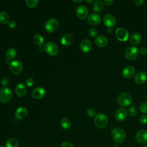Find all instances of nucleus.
<instances>
[{
  "label": "nucleus",
  "mask_w": 147,
  "mask_h": 147,
  "mask_svg": "<svg viewBox=\"0 0 147 147\" xmlns=\"http://www.w3.org/2000/svg\"><path fill=\"white\" fill-rule=\"evenodd\" d=\"M60 147H75L72 144L69 142H64L61 144Z\"/></svg>",
  "instance_id": "37"
},
{
  "label": "nucleus",
  "mask_w": 147,
  "mask_h": 147,
  "mask_svg": "<svg viewBox=\"0 0 147 147\" xmlns=\"http://www.w3.org/2000/svg\"><path fill=\"white\" fill-rule=\"evenodd\" d=\"M0 147H4V146H0Z\"/></svg>",
  "instance_id": "47"
},
{
  "label": "nucleus",
  "mask_w": 147,
  "mask_h": 147,
  "mask_svg": "<svg viewBox=\"0 0 147 147\" xmlns=\"http://www.w3.org/2000/svg\"><path fill=\"white\" fill-rule=\"evenodd\" d=\"M45 51L51 56H55L59 52V48L57 45L53 42H48L44 45Z\"/></svg>",
  "instance_id": "7"
},
{
  "label": "nucleus",
  "mask_w": 147,
  "mask_h": 147,
  "mask_svg": "<svg viewBox=\"0 0 147 147\" xmlns=\"http://www.w3.org/2000/svg\"><path fill=\"white\" fill-rule=\"evenodd\" d=\"M80 49L85 53L91 51L92 48V43L88 39H84L83 40L80 44Z\"/></svg>",
  "instance_id": "18"
},
{
  "label": "nucleus",
  "mask_w": 147,
  "mask_h": 147,
  "mask_svg": "<svg viewBox=\"0 0 147 147\" xmlns=\"http://www.w3.org/2000/svg\"><path fill=\"white\" fill-rule=\"evenodd\" d=\"M19 145L18 141L15 138H10L6 142V147H18Z\"/></svg>",
  "instance_id": "26"
},
{
  "label": "nucleus",
  "mask_w": 147,
  "mask_h": 147,
  "mask_svg": "<svg viewBox=\"0 0 147 147\" xmlns=\"http://www.w3.org/2000/svg\"><path fill=\"white\" fill-rule=\"evenodd\" d=\"M86 2H88V3H92L94 2V0H90V1L89 0H86Z\"/></svg>",
  "instance_id": "43"
},
{
  "label": "nucleus",
  "mask_w": 147,
  "mask_h": 147,
  "mask_svg": "<svg viewBox=\"0 0 147 147\" xmlns=\"http://www.w3.org/2000/svg\"><path fill=\"white\" fill-rule=\"evenodd\" d=\"M103 7H104L103 2L102 1L98 0L94 2L92 6V9H93V10L95 11L100 12L103 10Z\"/></svg>",
  "instance_id": "24"
},
{
  "label": "nucleus",
  "mask_w": 147,
  "mask_h": 147,
  "mask_svg": "<svg viewBox=\"0 0 147 147\" xmlns=\"http://www.w3.org/2000/svg\"><path fill=\"white\" fill-rule=\"evenodd\" d=\"M26 87L23 83L18 84L15 88V92L16 95L19 97H23L26 94Z\"/></svg>",
  "instance_id": "16"
},
{
  "label": "nucleus",
  "mask_w": 147,
  "mask_h": 147,
  "mask_svg": "<svg viewBox=\"0 0 147 147\" xmlns=\"http://www.w3.org/2000/svg\"><path fill=\"white\" fill-rule=\"evenodd\" d=\"M86 114L90 117H94L96 116V111L94 109H92V108H90L87 109L86 111Z\"/></svg>",
  "instance_id": "33"
},
{
  "label": "nucleus",
  "mask_w": 147,
  "mask_h": 147,
  "mask_svg": "<svg viewBox=\"0 0 147 147\" xmlns=\"http://www.w3.org/2000/svg\"><path fill=\"white\" fill-rule=\"evenodd\" d=\"M9 16L7 13L5 11L0 12V22L2 24H6L8 23Z\"/></svg>",
  "instance_id": "28"
},
{
  "label": "nucleus",
  "mask_w": 147,
  "mask_h": 147,
  "mask_svg": "<svg viewBox=\"0 0 147 147\" xmlns=\"http://www.w3.org/2000/svg\"><path fill=\"white\" fill-rule=\"evenodd\" d=\"M17 51L16 49L13 48H9L7 52H6V57L9 60H12L14 59L16 56H17Z\"/></svg>",
  "instance_id": "27"
},
{
  "label": "nucleus",
  "mask_w": 147,
  "mask_h": 147,
  "mask_svg": "<svg viewBox=\"0 0 147 147\" xmlns=\"http://www.w3.org/2000/svg\"><path fill=\"white\" fill-rule=\"evenodd\" d=\"M115 36L118 40L121 41H125L128 39L129 33L126 29L119 28L115 30Z\"/></svg>",
  "instance_id": "10"
},
{
  "label": "nucleus",
  "mask_w": 147,
  "mask_h": 147,
  "mask_svg": "<svg viewBox=\"0 0 147 147\" xmlns=\"http://www.w3.org/2000/svg\"><path fill=\"white\" fill-rule=\"evenodd\" d=\"M88 34H90V36H91L92 37H96L97 36V34H98L97 30L94 28H91L88 30Z\"/></svg>",
  "instance_id": "34"
},
{
  "label": "nucleus",
  "mask_w": 147,
  "mask_h": 147,
  "mask_svg": "<svg viewBox=\"0 0 147 147\" xmlns=\"http://www.w3.org/2000/svg\"><path fill=\"white\" fill-rule=\"evenodd\" d=\"M127 115V111L123 108H119L115 113V119L118 121H124Z\"/></svg>",
  "instance_id": "14"
},
{
  "label": "nucleus",
  "mask_w": 147,
  "mask_h": 147,
  "mask_svg": "<svg viewBox=\"0 0 147 147\" xmlns=\"http://www.w3.org/2000/svg\"><path fill=\"white\" fill-rule=\"evenodd\" d=\"M103 2L105 4L109 6V5H111L113 3V0H104Z\"/></svg>",
  "instance_id": "42"
},
{
  "label": "nucleus",
  "mask_w": 147,
  "mask_h": 147,
  "mask_svg": "<svg viewBox=\"0 0 147 147\" xmlns=\"http://www.w3.org/2000/svg\"><path fill=\"white\" fill-rule=\"evenodd\" d=\"M108 123V118L103 113H98L96 115L94 119L95 125L99 129L104 128Z\"/></svg>",
  "instance_id": "3"
},
{
  "label": "nucleus",
  "mask_w": 147,
  "mask_h": 147,
  "mask_svg": "<svg viewBox=\"0 0 147 147\" xmlns=\"http://www.w3.org/2000/svg\"><path fill=\"white\" fill-rule=\"evenodd\" d=\"M12 97L11 91L7 87L0 89V102L5 103L9 102Z\"/></svg>",
  "instance_id": "6"
},
{
  "label": "nucleus",
  "mask_w": 147,
  "mask_h": 147,
  "mask_svg": "<svg viewBox=\"0 0 147 147\" xmlns=\"http://www.w3.org/2000/svg\"><path fill=\"white\" fill-rule=\"evenodd\" d=\"M60 125L63 129L68 130L71 127V122L68 118H63L60 121Z\"/></svg>",
  "instance_id": "25"
},
{
  "label": "nucleus",
  "mask_w": 147,
  "mask_h": 147,
  "mask_svg": "<svg viewBox=\"0 0 147 147\" xmlns=\"http://www.w3.org/2000/svg\"><path fill=\"white\" fill-rule=\"evenodd\" d=\"M8 25H9V26L10 28L13 29V28H14L16 26L17 24H16V22L15 21L12 20V21H9V22H8Z\"/></svg>",
  "instance_id": "38"
},
{
  "label": "nucleus",
  "mask_w": 147,
  "mask_h": 147,
  "mask_svg": "<svg viewBox=\"0 0 147 147\" xmlns=\"http://www.w3.org/2000/svg\"><path fill=\"white\" fill-rule=\"evenodd\" d=\"M103 22L108 28H112L115 25L116 20L113 14H107L104 16Z\"/></svg>",
  "instance_id": "11"
},
{
  "label": "nucleus",
  "mask_w": 147,
  "mask_h": 147,
  "mask_svg": "<svg viewBox=\"0 0 147 147\" xmlns=\"http://www.w3.org/2000/svg\"><path fill=\"white\" fill-rule=\"evenodd\" d=\"M33 41L37 45H42L44 44V38L41 34H37L34 36Z\"/></svg>",
  "instance_id": "29"
},
{
  "label": "nucleus",
  "mask_w": 147,
  "mask_h": 147,
  "mask_svg": "<svg viewBox=\"0 0 147 147\" xmlns=\"http://www.w3.org/2000/svg\"><path fill=\"white\" fill-rule=\"evenodd\" d=\"M137 108L134 105H131L128 107L127 113L131 117H134L137 114Z\"/></svg>",
  "instance_id": "30"
},
{
  "label": "nucleus",
  "mask_w": 147,
  "mask_h": 147,
  "mask_svg": "<svg viewBox=\"0 0 147 147\" xmlns=\"http://www.w3.org/2000/svg\"><path fill=\"white\" fill-rule=\"evenodd\" d=\"M117 102L121 106H127L132 102V97L128 92H123L118 96Z\"/></svg>",
  "instance_id": "2"
},
{
  "label": "nucleus",
  "mask_w": 147,
  "mask_h": 147,
  "mask_svg": "<svg viewBox=\"0 0 147 147\" xmlns=\"http://www.w3.org/2000/svg\"><path fill=\"white\" fill-rule=\"evenodd\" d=\"M140 110L142 113H147V101L141 103L140 106Z\"/></svg>",
  "instance_id": "32"
},
{
  "label": "nucleus",
  "mask_w": 147,
  "mask_h": 147,
  "mask_svg": "<svg viewBox=\"0 0 147 147\" xmlns=\"http://www.w3.org/2000/svg\"><path fill=\"white\" fill-rule=\"evenodd\" d=\"M88 13V10L85 6L80 5L76 9V16L78 17V18L82 20L85 19L87 17Z\"/></svg>",
  "instance_id": "12"
},
{
  "label": "nucleus",
  "mask_w": 147,
  "mask_h": 147,
  "mask_svg": "<svg viewBox=\"0 0 147 147\" xmlns=\"http://www.w3.org/2000/svg\"><path fill=\"white\" fill-rule=\"evenodd\" d=\"M82 0H79V1H75V0H74V2H82Z\"/></svg>",
  "instance_id": "45"
},
{
  "label": "nucleus",
  "mask_w": 147,
  "mask_h": 147,
  "mask_svg": "<svg viewBox=\"0 0 147 147\" xmlns=\"http://www.w3.org/2000/svg\"><path fill=\"white\" fill-rule=\"evenodd\" d=\"M139 53V50L133 46L129 47L126 48L125 51V57L129 60H135Z\"/></svg>",
  "instance_id": "4"
},
{
  "label": "nucleus",
  "mask_w": 147,
  "mask_h": 147,
  "mask_svg": "<svg viewBox=\"0 0 147 147\" xmlns=\"http://www.w3.org/2000/svg\"><path fill=\"white\" fill-rule=\"evenodd\" d=\"M139 121L142 125L147 123V116L144 114L141 115L139 117Z\"/></svg>",
  "instance_id": "35"
},
{
  "label": "nucleus",
  "mask_w": 147,
  "mask_h": 147,
  "mask_svg": "<svg viewBox=\"0 0 147 147\" xmlns=\"http://www.w3.org/2000/svg\"><path fill=\"white\" fill-rule=\"evenodd\" d=\"M142 147H147V145H144Z\"/></svg>",
  "instance_id": "46"
},
{
  "label": "nucleus",
  "mask_w": 147,
  "mask_h": 147,
  "mask_svg": "<svg viewBox=\"0 0 147 147\" xmlns=\"http://www.w3.org/2000/svg\"><path fill=\"white\" fill-rule=\"evenodd\" d=\"M25 2L28 7H34L37 5L38 1V0H26Z\"/></svg>",
  "instance_id": "31"
},
{
  "label": "nucleus",
  "mask_w": 147,
  "mask_h": 147,
  "mask_svg": "<svg viewBox=\"0 0 147 147\" xmlns=\"http://www.w3.org/2000/svg\"><path fill=\"white\" fill-rule=\"evenodd\" d=\"M25 84L27 86L32 87L34 84V80L33 78H28L25 81Z\"/></svg>",
  "instance_id": "36"
},
{
  "label": "nucleus",
  "mask_w": 147,
  "mask_h": 147,
  "mask_svg": "<svg viewBox=\"0 0 147 147\" xmlns=\"http://www.w3.org/2000/svg\"><path fill=\"white\" fill-rule=\"evenodd\" d=\"M135 139L140 144H147V130L143 129L138 131L136 134Z\"/></svg>",
  "instance_id": "9"
},
{
  "label": "nucleus",
  "mask_w": 147,
  "mask_h": 147,
  "mask_svg": "<svg viewBox=\"0 0 147 147\" xmlns=\"http://www.w3.org/2000/svg\"><path fill=\"white\" fill-rule=\"evenodd\" d=\"M87 21L91 25H98L101 21V16L97 13H92L88 17Z\"/></svg>",
  "instance_id": "15"
},
{
  "label": "nucleus",
  "mask_w": 147,
  "mask_h": 147,
  "mask_svg": "<svg viewBox=\"0 0 147 147\" xmlns=\"http://www.w3.org/2000/svg\"><path fill=\"white\" fill-rule=\"evenodd\" d=\"M9 68L10 71L14 75H20L23 69L22 63L18 60H14L10 63Z\"/></svg>",
  "instance_id": "5"
},
{
  "label": "nucleus",
  "mask_w": 147,
  "mask_h": 147,
  "mask_svg": "<svg viewBox=\"0 0 147 147\" xmlns=\"http://www.w3.org/2000/svg\"><path fill=\"white\" fill-rule=\"evenodd\" d=\"M107 32H108L109 33H112V32H113L112 28H108V29H107Z\"/></svg>",
  "instance_id": "44"
},
{
  "label": "nucleus",
  "mask_w": 147,
  "mask_h": 147,
  "mask_svg": "<svg viewBox=\"0 0 147 147\" xmlns=\"http://www.w3.org/2000/svg\"><path fill=\"white\" fill-rule=\"evenodd\" d=\"M144 2V0H134V3L137 6H140Z\"/></svg>",
  "instance_id": "40"
},
{
  "label": "nucleus",
  "mask_w": 147,
  "mask_h": 147,
  "mask_svg": "<svg viewBox=\"0 0 147 147\" xmlns=\"http://www.w3.org/2000/svg\"><path fill=\"white\" fill-rule=\"evenodd\" d=\"M8 82H9V80H8V79L7 78H3L1 80V84H3V85L7 84Z\"/></svg>",
  "instance_id": "41"
},
{
  "label": "nucleus",
  "mask_w": 147,
  "mask_h": 147,
  "mask_svg": "<svg viewBox=\"0 0 147 147\" xmlns=\"http://www.w3.org/2000/svg\"><path fill=\"white\" fill-rule=\"evenodd\" d=\"M111 136L115 142L121 144L124 142L126 139V133L120 127H115L111 131Z\"/></svg>",
  "instance_id": "1"
},
{
  "label": "nucleus",
  "mask_w": 147,
  "mask_h": 147,
  "mask_svg": "<svg viewBox=\"0 0 147 147\" xmlns=\"http://www.w3.org/2000/svg\"><path fill=\"white\" fill-rule=\"evenodd\" d=\"M59 27V21L55 18H50L45 23V28L47 32L52 33L56 31Z\"/></svg>",
  "instance_id": "8"
},
{
  "label": "nucleus",
  "mask_w": 147,
  "mask_h": 147,
  "mask_svg": "<svg viewBox=\"0 0 147 147\" xmlns=\"http://www.w3.org/2000/svg\"><path fill=\"white\" fill-rule=\"evenodd\" d=\"M45 90L41 87H37L34 88L32 92V97L36 99H38L43 98L45 96Z\"/></svg>",
  "instance_id": "13"
},
{
  "label": "nucleus",
  "mask_w": 147,
  "mask_h": 147,
  "mask_svg": "<svg viewBox=\"0 0 147 147\" xmlns=\"http://www.w3.org/2000/svg\"><path fill=\"white\" fill-rule=\"evenodd\" d=\"M73 41V36L69 33L64 34L61 38V43L64 46L69 45Z\"/></svg>",
  "instance_id": "22"
},
{
  "label": "nucleus",
  "mask_w": 147,
  "mask_h": 147,
  "mask_svg": "<svg viewBox=\"0 0 147 147\" xmlns=\"http://www.w3.org/2000/svg\"><path fill=\"white\" fill-rule=\"evenodd\" d=\"M95 43L99 47H105L108 43V40L104 36H98L95 39Z\"/></svg>",
  "instance_id": "21"
},
{
  "label": "nucleus",
  "mask_w": 147,
  "mask_h": 147,
  "mask_svg": "<svg viewBox=\"0 0 147 147\" xmlns=\"http://www.w3.org/2000/svg\"><path fill=\"white\" fill-rule=\"evenodd\" d=\"M28 115V110L24 107H21L17 109L15 112V117L18 119H22Z\"/></svg>",
  "instance_id": "20"
},
{
  "label": "nucleus",
  "mask_w": 147,
  "mask_h": 147,
  "mask_svg": "<svg viewBox=\"0 0 147 147\" xmlns=\"http://www.w3.org/2000/svg\"><path fill=\"white\" fill-rule=\"evenodd\" d=\"M141 41V36L138 33H133L129 38V42L132 45H137L139 44Z\"/></svg>",
  "instance_id": "23"
},
{
  "label": "nucleus",
  "mask_w": 147,
  "mask_h": 147,
  "mask_svg": "<svg viewBox=\"0 0 147 147\" xmlns=\"http://www.w3.org/2000/svg\"><path fill=\"white\" fill-rule=\"evenodd\" d=\"M139 53L142 55H145L147 53V49H146L144 47H142V48H141L140 49H139Z\"/></svg>",
  "instance_id": "39"
},
{
  "label": "nucleus",
  "mask_w": 147,
  "mask_h": 147,
  "mask_svg": "<svg viewBox=\"0 0 147 147\" xmlns=\"http://www.w3.org/2000/svg\"><path fill=\"white\" fill-rule=\"evenodd\" d=\"M135 74V68L130 65L127 66L123 68L122 72V76L125 78H130Z\"/></svg>",
  "instance_id": "19"
},
{
  "label": "nucleus",
  "mask_w": 147,
  "mask_h": 147,
  "mask_svg": "<svg viewBox=\"0 0 147 147\" xmlns=\"http://www.w3.org/2000/svg\"><path fill=\"white\" fill-rule=\"evenodd\" d=\"M147 79V75L145 72L140 71L134 76V82L136 84H141L144 83Z\"/></svg>",
  "instance_id": "17"
}]
</instances>
